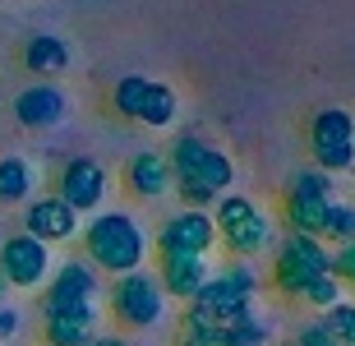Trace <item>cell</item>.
Returning <instances> with one entry per match:
<instances>
[{"label": "cell", "instance_id": "obj_13", "mask_svg": "<svg viewBox=\"0 0 355 346\" xmlns=\"http://www.w3.org/2000/svg\"><path fill=\"white\" fill-rule=\"evenodd\" d=\"M212 277V263L203 254H157V286L166 300L189 305Z\"/></svg>", "mask_w": 355, "mask_h": 346}, {"label": "cell", "instance_id": "obj_20", "mask_svg": "<svg viewBox=\"0 0 355 346\" xmlns=\"http://www.w3.org/2000/svg\"><path fill=\"white\" fill-rule=\"evenodd\" d=\"M175 116H180V97H175V88L166 79H153V93H148V102H144L139 125H148V130H166V125H175Z\"/></svg>", "mask_w": 355, "mask_h": 346}, {"label": "cell", "instance_id": "obj_30", "mask_svg": "<svg viewBox=\"0 0 355 346\" xmlns=\"http://www.w3.org/2000/svg\"><path fill=\"white\" fill-rule=\"evenodd\" d=\"M88 346H130V337H111V333L102 337V333H97V337H92Z\"/></svg>", "mask_w": 355, "mask_h": 346}, {"label": "cell", "instance_id": "obj_1", "mask_svg": "<svg viewBox=\"0 0 355 346\" xmlns=\"http://www.w3.org/2000/svg\"><path fill=\"white\" fill-rule=\"evenodd\" d=\"M166 166H171V194L180 199V208H203L222 199L236 185V162L231 153H222L217 144L198 139V134H180L166 148Z\"/></svg>", "mask_w": 355, "mask_h": 346}, {"label": "cell", "instance_id": "obj_27", "mask_svg": "<svg viewBox=\"0 0 355 346\" xmlns=\"http://www.w3.org/2000/svg\"><path fill=\"white\" fill-rule=\"evenodd\" d=\"M291 342H295V346H342V342H332V337H328V328H323L318 319H304L300 328L291 333Z\"/></svg>", "mask_w": 355, "mask_h": 346}, {"label": "cell", "instance_id": "obj_29", "mask_svg": "<svg viewBox=\"0 0 355 346\" xmlns=\"http://www.w3.org/2000/svg\"><path fill=\"white\" fill-rule=\"evenodd\" d=\"M19 309H10V305H0V342H10L14 333H19Z\"/></svg>", "mask_w": 355, "mask_h": 346}, {"label": "cell", "instance_id": "obj_28", "mask_svg": "<svg viewBox=\"0 0 355 346\" xmlns=\"http://www.w3.org/2000/svg\"><path fill=\"white\" fill-rule=\"evenodd\" d=\"M175 346H222V337L208 333V328H184V323H180V337H175Z\"/></svg>", "mask_w": 355, "mask_h": 346}, {"label": "cell", "instance_id": "obj_3", "mask_svg": "<svg viewBox=\"0 0 355 346\" xmlns=\"http://www.w3.org/2000/svg\"><path fill=\"white\" fill-rule=\"evenodd\" d=\"M208 213H212V227H217V245L240 263H250V259H259L277 245V222L240 189H226Z\"/></svg>", "mask_w": 355, "mask_h": 346}, {"label": "cell", "instance_id": "obj_5", "mask_svg": "<svg viewBox=\"0 0 355 346\" xmlns=\"http://www.w3.org/2000/svg\"><path fill=\"white\" fill-rule=\"evenodd\" d=\"M106 305H111V319L130 333H148L166 319V295H162L157 277L153 273H125V277H111V291H106Z\"/></svg>", "mask_w": 355, "mask_h": 346}, {"label": "cell", "instance_id": "obj_16", "mask_svg": "<svg viewBox=\"0 0 355 346\" xmlns=\"http://www.w3.org/2000/svg\"><path fill=\"white\" fill-rule=\"evenodd\" d=\"M24 69H28V74H37V79H55V74H65V69H69L65 37H55V33H37V37H28L24 42Z\"/></svg>", "mask_w": 355, "mask_h": 346}, {"label": "cell", "instance_id": "obj_19", "mask_svg": "<svg viewBox=\"0 0 355 346\" xmlns=\"http://www.w3.org/2000/svg\"><path fill=\"white\" fill-rule=\"evenodd\" d=\"M148 93H153V79H148V74H125V79L111 83V111H116L120 120H139Z\"/></svg>", "mask_w": 355, "mask_h": 346}, {"label": "cell", "instance_id": "obj_23", "mask_svg": "<svg viewBox=\"0 0 355 346\" xmlns=\"http://www.w3.org/2000/svg\"><path fill=\"white\" fill-rule=\"evenodd\" d=\"M318 323L328 328L332 342L351 346V342H355V300H337L332 309H323V314H318Z\"/></svg>", "mask_w": 355, "mask_h": 346}, {"label": "cell", "instance_id": "obj_33", "mask_svg": "<svg viewBox=\"0 0 355 346\" xmlns=\"http://www.w3.org/2000/svg\"><path fill=\"white\" fill-rule=\"evenodd\" d=\"M351 346H355V342H351Z\"/></svg>", "mask_w": 355, "mask_h": 346}, {"label": "cell", "instance_id": "obj_12", "mask_svg": "<svg viewBox=\"0 0 355 346\" xmlns=\"http://www.w3.org/2000/svg\"><path fill=\"white\" fill-rule=\"evenodd\" d=\"M24 231L33 240H42V245H69V240H79L83 217L74 213L65 199L42 194V199H28V208H24Z\"/></svg>", "mask_w": 355, "mask_h": 346}, {"label": "cell", "instance_id": "obj_10", "mask_svg": "<svg viewBox=\"0 0 355 346\" xmlns=\"http://www.w3.org/2000/svg\"><path fill=\"white\" fill-rule=\"evenodd\" d=\"M106 194H111V175H106V166L97 157H69L65 166H60V175H55V199H65L74 213H102Z\"/></svg>", "mask_w": 355, "mask_h": 346}, {"label": "cell", "instance_id": "obj_22", "mask_svg": "<svg viewBox=\"0 0 355 346\" xmlns=\"http://www.w3.org/2000/svg\"><path fill=\"white\" fill-rule=\"evenodd\" d=\"M212 277L222 282L226 291H236L240 300H254L259 295V273H254V263H240V259H231V263H222V268H212Z\"/></svg>", "mask_w": 355, "mask_h": 346}, {"label": "cell", "instance_id": "obj_18", "mask_svg": "<svg viewBox=\"0 0 355 346\" xmlns=\"http://www.w3.org/2000/svg\"><path fill=\"white\" fill-rule=\"evenodd\" d=\"M33 189H37L33 162L19 157V153H5L0 157V203H24L33 199Z\"/></svg>", "mask_w": 355, "mask_h": 346}, {"label": "cell", "instance_id": "obj_15", "mask_svg": "<svg viewBox=\"0 0 355 346\" xmlns=\"http://www.w3.org/2000/svg\"><path fill=\"white\" fill-rule=\"evenodd\" d=\"M125 189H130L134 199H166L171 194V166H166V153L162 148H144V153H134L130 166H125Z\"/></svg>", "mask_w": 355, "mask_h": 346}, {"label": "cell", "instance_id": "obj_32", "mask_svg": "<svg viewBox=\"0 0 355 346\" xmlns=\"http://www.w3.org/2000/svg\"><path fill=\"white\" fill-rule=\"evenodd\" d=\"M272 346H295V342H291V337H286V342H272Z\"/></svg>", "mask_w": 355, "mask_h": 346}, {"label": "cell", "instance_id": "obj_17", "mask_svg": "<svg viewBox=\"0 0 355 346\" xmlns=\"http://www.w3.org/2000/svg\"><path fill=\"white\" fill-rule=\"evenodd\" d=\"M97 337V309L88 314H42V342L46 346H88Z\"/></svg>", "mask_w": 355, "mask_h": 346}, {"label": "cell", "instance_id": "obj_7", "mask_svg": "<svg viewBox=\"0 0 355 346\" xmlns=\"http://www.w3.org/2000/svg\"><path fill=\"white\" fill-rule=\"evenodd\" d=\"M309 157L318 171H355V111L323 107L309 116Z\"/></svg>", "mask_w": 355, "mask_h": 346}, {"label": "cell", "instance_id": "obj_14", "mask_svg": "<svg viewBox=\"0 0 355 346\" xmlns=\"http://www.w3.org/2000/svg\"><path fill=\"white\" fill-rule=\"evenodd\" d=\"M69 116V97L55 88V83H33L14 97V120L24 130H51Z\"/></svg>", "mask_w": 355, "mask_h": 346}, {"label": "cell", "instance_id": "obj_11", "mask_svg": "<svg viewBox=\"0 0 355 346\" xmlns=\"http://www.w3.org/2000/svg\"><path fill=\"white\" fill-rule=\"evenodd\" d=\"M217 250V227H212V213L203 208H180L162 222L157 231V254H208Z\"/></svg>", "mask_w": 355, "mask_h": 346}, {"label": "cell", "instance_id": "obj_25", "mask_svg": "<svg viewBox=\"0 0 355 346\" xmlns=\"http://www.w3.org/2000/svg\"><path fill=\"white\" fill-rule=\"evenodd\" d=\"M222 346H272V323H268L263 314H254V319H245L240 328L222 333Z\"/></svg>", "mask_w": 355, "mask_h": 346}, {"label": "cell", "instance_id": "obj_21", "mask_svg": "<svg viewBox=\"0 0 355 346\" xmlns=\"http://www.w3.org/2000/svg\"><path fill=\"white\" fill-rule=\"evenodd\" d=\"M323 245L337 250V245H351L355 240V203L351 199H332L328 203V217H323Z\"/></svg>", "mask_w": 355, "mask_h": 346}, {"label": "cell", "instance_id": "obj_24", "mask_svg": "<svg viewBox=\"0 0 355 346\" xmlns=\"http://www.w3.org/2000/svg\"><path fill=\"white\" fill-rule=\"evenodd\" d=\"M337 300H346V286H342L337 277H332V273H323V277H314L309 286H304V295H300V305L318 309V314H323V309H332Z\"/></svg>", "mask_w": 355, "mask_h": 346}, {"label": "cell", "instance_id": "obj_26", "mask_svg": "<svg viewBox=\"0 0 355 346\" xmlns=\"http://www.w3.org/2000/svg\"><path fill=\"white\" fill-rule=\"evenodd\" d=\"M328 273L342 282V286H355V240L332 250V268H328Z\"/></svg>", "mask_w": 355, "mask_h": 346}, {"label": "cell", "instance_id": "obj_31", "mask_svg": "<svg viewBox=\"0 0 355 346\" xmlns=\"http://www.w3.org/2000/svg\"><path fill=\"white\" fill-rule=\"evenodd\" d=\"M5 295H10V282L0 277V305H5Z\"/></svg>", "mask_w": 355, "mask_h": 346}, {"label": "cell", "instance_id": "obj_9", "mask_svg": "<svg viewBox=\"0 0 355 346\" xmlns=\"http://www.w3.org/2000/svg\"><path fill=\"white\" fill-rule=\"evenodd\" d=\"M55 263H51V245L33 240L28 231L5 236L0 245V277L10 282V291H42L51 282Z\"/></svg>", "mask_w": 355, "mask_h": 346}, {"label": "cell", "instance_id": "obj_6", "mask_svg": "<svg viewBox=\"0 0 355 346\" xmlns=\"http://www.w3.org/2000/svg\"><path fill=\"white\" fill-rule=\"evenodd\" d=\"M337 199L332 194V175L318 171V166H304V171L291 175L286 194H282V222L295 236H323V217H328V203Z\"/></svg>", "mask_w": 355, "mask_h": 346}, {"label": "cell", "instance_id": "obj_2", "mask_svg": "<svg viewBox=\"0 0 355 346\" xmlns=\"http://www.w3.org/2000/svg\"><path fill=\"white\" fill-rule=\"evenodd\" d=\"M79 240H83V259H88L97 273H111V277L139 273L144 259H148V231L139 227V217L125 213V208L92 213L88 227L79 231Z\"/></svg>", "mask_w": 355, "mask_h": 346}, {"label": "cell", "instance_id": "obj_8", "mask_svg": "<svg viewBox=\"0 0 355 346\" xmlns=\"http://www.w3.org/2000/svg\"><path fill=\"white\" fill-rule=\"evenodd\" d=\"M97 309V268L88 259H69L42 286V314H88Z\"/></svg>", "mask_w": 355, "mask_h": 346}, {"label": "cell", "instance_id": "obj_4", "mask_svg": "<svg viewBox=\"0 0 355 346\" xmlns=\"http://www.w3.org/2000/svg\"><path fill=\"white\" fill-rule=\"evenodd\" d=\"M328 268H332V250L323 240L286 231V236L272 245V291L282 295V300H295V305H300L304 286L314 277H323Z\"/></svg>", "mask_w": 355, "mask_h": 346}]
</instances>
